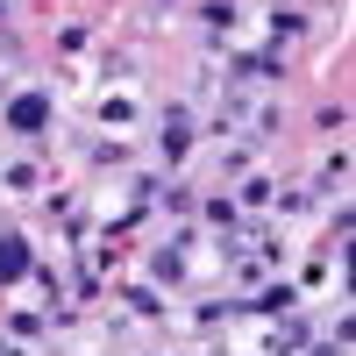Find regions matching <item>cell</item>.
Segmentation results:
<instances>
[{
	"instance_id": "6da1fadb",
	"label": "cell",
	"mask_w": 356,
	"mask_h": 356,
	"mask_svg": "<svg viewBox=\"0 0 356 356\" xmlns=\"http://www.w3.org/2000/svg\"><path fill=\"white\" fill-rule=\"evenodd\" d=\"M8 129H15V136H43V129H50V93H22V100L8 107Z\"/></svg>"
},
{
	"instance_id": "7a4b0ae2",
	"label": "cell",
	"mask_w": 356,
	"mask_h": 356,
	"mask_svg": "<svg viewBox=\"0 0 356 356\" xmlns=\"http://www.w3.org/2000/svg\"><path fill=\"white\" fill-rule=\"evenodd\" d=\"M29 271V243H22V235H0V285H15Z\"/></svg>"
}]
</instances>
